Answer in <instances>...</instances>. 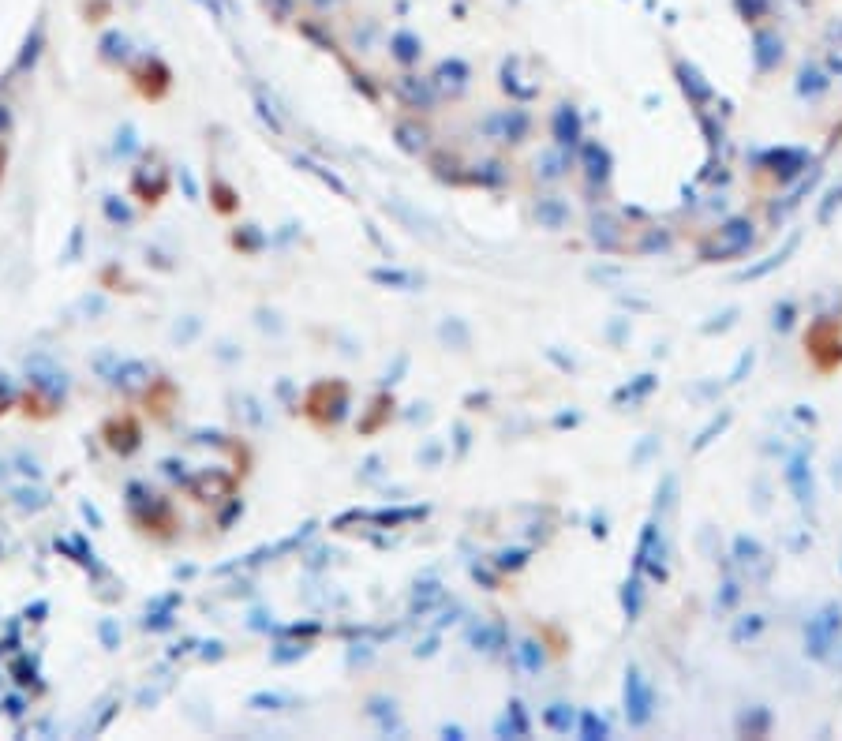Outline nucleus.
<instances>
[{
	"mask_svg": "<svg viewBox=\"0 0 842 741\" xmlns=\"http://www.w3.org/2000/svg\"><path fill=\"white\" fill-rule=\"evenodd\" d=\"M625 700L633 704V723H644L651 697H648V689L640 685V674H629V681H625Z\"/></svg>",
	"mask_w": 842,
	"mask_h": 741,
	"instance_id": "obj_1",
	"label": "nucleus"
}]
</instances>
